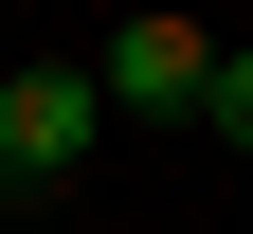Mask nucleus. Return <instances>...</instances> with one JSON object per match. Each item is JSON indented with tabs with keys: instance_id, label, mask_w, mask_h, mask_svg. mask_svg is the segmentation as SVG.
I'll return each mask as SVG.
<instances>
[{
	"instance_id": "7ed1b4c3",
	"label": "nucleus",
	"mask_w": 253,
	"mask_h": 234,
	"mask_svg": "<svg viewBox=\"0 0 253 234\" xmlns=\"http://www.w3.org/2000/svg\"><path fill=\"white\" fill-rule=\"evenodd\" d=\"M199 126H235V144H253V54H217V108Z\"/></svg>"
},
{
	"instance_id": "f03ea898",
	"label": "nucleus",
	"mask_w": 253,
	"mask_h": 234,
	"mask_svg": "<svg viewBox=\"0 0 253 234\" xmlns=\"http://www.w3.org/2000/svg\"><path fill=\"white\" fill-rule=\"evenodd\" d=\"M90 144H109V108H90V72H0V180H90Z\"/></svg>"
},
{
	"instance_id": "f257e3e1",
	"label": "nucleus",
	"mask_w": 253,
	"mask_h": 234,
	"mask_svg": "<svg viewBox=\"0 0 253 234\" xmlns=\"http://www.w3.org/2000/svg\"><path fill=\"white\" fill-rule=\"evenodd\" d=\"M217 54H235V36H199V18H126V36L90 54V108H126V126H199V108H217Z\"/></svg>"
}]
</instances>
